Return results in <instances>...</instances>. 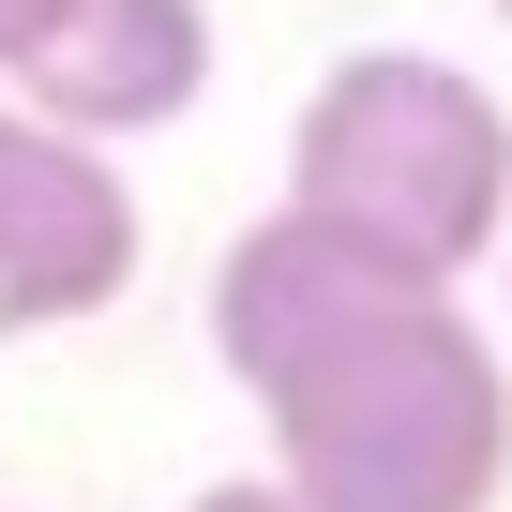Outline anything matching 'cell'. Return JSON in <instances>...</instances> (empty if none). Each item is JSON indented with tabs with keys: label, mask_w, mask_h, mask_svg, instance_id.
<instances>
[{
	"label": "cell",
	"mask_w": 512,
	"mask_h": 512,
	"mask_svg": "<svg viewBox=\"0 0 512 512\" xmlns=\"http://www.w3.org/2000/svg\"><path fill=\"white\" fill-rule=\"evenodd\" d=\"M287 196L467 287L512 241V106L437 46H347L287 121Z\"/></svg>",
	"instance_id": "cell-2"
},
{
	"label": "cell",
	"mask_w": 512,
	"mask_h": 512,
	"mask_svg": "<svg viewBox=\"0 0 512 512\" xmlns=\"http://www.w3.org/2000/svg\"><path fill=\"white\" fill-rule=\"evenodd\" d=\"M272 482L302 512H497L512 497V362L452 287H392L256 377Z\"/></svg>",
	"instance_id": "cell-1"
},
{
	"label": "cell",
	"mask_w": 512,
	"mask_h": 512,
	"mask_svg": "<svg viewBox=\"0 0 512 512\" xmlns=\"http://www.w3.org/2000/svg\"><path fill=\"white\" fill-rule=\"evenodd\" d=\"M392 287H437V272H407L392 241H362V226H332V211H302V196H272L226 256H211V362L256 392L272 362H302L332 317H362V302H392Z\"/></svg>",
	"instance_id": "cell-5"
},
{
	"label": "cell",
	"mask_w": 512,
	"mask_h": 512,
	"mask_svg": "<svg viewBox=\"0 0 512 512\" xmlns=\"http://www.w3.org/2000/svg\"><path fill=\"white\" fill-rule=\"evenodd\" d=\"M181 512H302V497H287V482H256V467H241V482H196Z\"/></svg>",
	"instance_id": "cell-6"
},
{
	"label": "cell",
	"mask_w": 512,
	"mask_h": 512,
	"mask_svg": "<svg viewBox=\"0 0 512 512\" xmlns=\"http://www.w3.org/2000/svg\"><path fill=\"white\" fill-rule=\"evenodd\" d=\"M497 287H512V241H497Z\"/></svg>",
	"instance_id": "cell-9"
},
{
	"label": "cell",
	"mask_w": 512,
	"mask_h": 512,
	"mask_svg": "<svg viewBox=\"0 0 512 512\" xmlns=\"http://www.w3.org/2000/svg\"><path fill=\"white\" fill-rule=\"evenodd\" d=\"M136 181L106 136H61L31 121L16 151V196H0V332H91L121 287H136Z\"/></svg>",
	"instance_id": "cell-4"
},
{
	"label": "cell",
	"mask_w": 512,
	"mask_h": 512,
	"mask_svg": "<svg viewBox=\"0 0 512 512\" xmlns=\"http://www.w3.org/2000/svg\"><path fill=\"white\" fill-rule=\"evenodd\" d=\"M16 151H31V106L0 91V196H16Z\"/></svg>",
	"instance_id": "cell-7"
},
{
	"label": "cell",
	"mask_w": 512,
	"mask_h": 512,
	"mask_svg": "<svg viewBox=\"0 0 512 512\" xmlns=\"http://www.w3.org/2000/svg\"><path fill=\"white\" fill-rule=\"evenodd\" d=\"M31 31H46V0H0V61H16V46H31Z\"/></svg>",
	"instance_id": "cell-8"
},
{
	"label": "cell",
	"mask_w": 512,
	"mask_h": 512,
	"mask_svg": "<svg viewBox=\"0 0 512 512\" xmlns=\"http://www.w3.org/2000/svg\"><path fill=\"white\" fill-rule=\"evenodd\" d=\"M497 31H512V0H497Z\"/></svg>",
	"instance_id": "cell-10"
},
{
	"label": "cell",
	"mask_w": 512,
	"mask_h": 512,
	"mask_svg": "<svg viewBox=\"0 0 512 512\" xmlns=\"http://www.w3.org/2000/svg\"><path fill=\"white\" fill-rule=\"evenodd\" d=\"M0 91L61 136L136 151L211 91V0H46V31L0 61Z\"/></svg>",
	"instance_id": "cell-3"
}]
</instances>
